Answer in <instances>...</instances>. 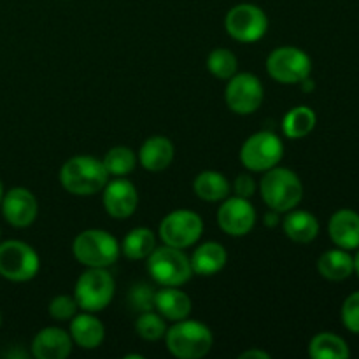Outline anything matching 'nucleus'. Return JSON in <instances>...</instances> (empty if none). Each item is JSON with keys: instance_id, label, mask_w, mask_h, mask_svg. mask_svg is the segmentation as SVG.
Returning a JSON list of instances; mask_svg holds the SVG:
<instances>
[{"instance_id": "obj_1", "label": "nucleus", "mask_w": 359, "mask_h": 359, "mask_svg": "<svg viewBox=\"0 0 359 359\" xmlns=\"http://www.w3.org/2000/svg\"><path fill=\"white\" fill-rule=\"evenodd\" d=\"M109 181L104 161L88 154H79L67 160L60 168V182L63 189L76 196L97 195Z\"/></svg>"}, {"instance_id": "obj_2", "label": "nucleus", "mask_w": 359, "mask_h": 359, "mask_svg": "<svg viewBox=\"0 0 359 359\" xmlns=\"http://www.w3.org/2000/svg\"><path fill=\"white\" fill-rule=\"evenodd\" d=\"M259 193L269 209L280 214L297 209L304 198V184L293 170L277 165L265 172L259 182Z\"/></svg>"}, {"instance_id": "obj_3", "label": "nucleus", "mask_w": 359, "mask_h": 359, "mask_svg": "<svg viewBox=\"0 0 359 359\" xmlns=\"http://www.w3.org/2000/svg\"><path fill=\"white\" fill-rule=\"evenodd\" d=\"M167 349L179 359H200L210 353L214 337L209 326L195 319H182L165 333Z\"/></svg>"}, {"instance_id": "obj_4", "label": "nucleus", "mask_w": 359, "mask_h": 359, "mask_svg": "<svg viewBox=\"0 0 359 359\" xmlns=\"http://www.w3.org/2000/svg\"><path fill=\"white\" fill-rule=\"evenodd\" d=\"M72 252L74 258L88 269H107L118 262L121 245L109 231L91 228L74 238Z\"/></svg>"}, {"instance_id": "obj_5", "label": "nucleus", "mask_w": 359, "mask_h": 359, "mask_svg": "<svg viewBox=\"0 0 359 359\" xmlns=\"http://www.w3.org/2000/svg\"><path fill=\"white\" fill-rule=\"evenodd\" d=\"M147 270L154 283L160 286L181 287L191 279L193 270L188 256L182 252V249L170 248H154V251L147 256Z\"/></svg>"}, {"instance_id": "obj_6", "label": "nucleus", "mask_w": 359, "mask_h": 359, "mask_svg": "<svg viewBox=\"0 0 359 359\" xmlns=\"http://www.w3.org/2000/svg\"><path fill=\"white\" fill-rule=\"evenodd\" d=\"M116 293V280L107 269H88L81 273L74 287V298H76L79 309L84 312H100L112 302Z\"/></svg>"}, {"instance_id": "obj_7", "label": "nucleus", "mask_w": 359, "mask_h": 359, "mask_svg": "<svg viewBox=\"0 0 359 359\" xmlns=\"http://www.w3.org/2000/svg\"><path fill=\"white\" fill-rule=\"evenodd\" d=\"M41 269L35 249L21 241H6L0 244V276L11 283H28Z\"/></svg>"}, {"instance_id": "obj_8", "label": "nucleus", "mask_w": 359, "mask_h": 359, "mask_svg": "<svg viewBox=\"0 0 359 359\" xmlns=\"http://www.w3.org/2000/svg\"><path fill=\"white\" fill-rule=\"evenodd\" d=\"M266 72L280 84H300L311 77L312 60L304 49L294 46H280L266 58Z\"/></svg>"}, {"instance_id": "obj_9", "label": "nucleus", "mask_w": 359, "mask_h": 359, "mask_svg": "<svg viewBox=\"0 0 359 359\" xmlns=\"http://www.w3.org/2000/svg\"><path fill=\"white\" fill-rule=\"evenodd\" d=\"M284 156V144L276 133L256 132L242 144L241 161L249 172H266L277 167Z\"/></svg>"}, {"instance_id": "obj_10", "label": "nucleus", "mask_w": 359, "mask_h": 359, "mask_svg": "<svg viewBox=\"0 0 359 359\" xmlns=\"http://www.w3.org/2000/svg\"><path fill=\"white\" fill-rule=\"evenodd\" d=\"M228 35L242 44L258 42L269 30V18L262 7L255 4H238L228 11L224 18Z\"/></svg>"}, {"instance_id": "obj_11", "label": "nucleus", "mask_w": 359, "mask_h": 359, "mask_svg": "<svg viewBox=\"0 0 359 359\" xmlns=\"http://www.w3.org/2000/svg\"><path fill=\"white\" fill-rule=\"evenodd\" d=\"M160 238L165 245L177 249L191 248L203 233V221L196 212L179 209L167 214L160 223Z\"/></svg>"}, {"instance_id": "obj_12", "label": "nucleus", "mask_w": 359, "mask_h": 359, "mask_svg": "<svg viewBox=\"0 0 359 359\" xmlns=\"http://www.w3.org/2000/svg\"><path fill=\"white\" fill-rule=\"evenodd\" d=\"M263 98H265V90H263L262 81L255 74L241 72L228 79L224 100L235 114H252L262 107Z\"/></svg>"}, {"instance_id": "obj_13", "label": "nucleus", "mask_w": 359, "mask_h": 359, "mask_svg": "<svg viewBox=\"0 0 359 359\" xmlns=\"http://www.w3.org/2000/svg\"><path fill=\"white\" fill-rule=\"evenodd\" d=\"M217 224L230 237H245L256 224V209L249 198H224L217 209Z\"/></svg>"}, {"instance_id": "obj_14", "label": "nucleus", "mask_w": 359, "mask_h": 359, "mask_svg": "<svg viewBox=\"0 0 359 359\" xmlns=\"http://www.w3.org/2000/svg\"><path fill=\"white\" fill-rule=\"evenodd\" d=\"M102 191H104L102 203L105 212L114 219H126L137 210L139 193L128 179L118 177L114 181H107Z\"/></svg>"}, {"instance_id": "obj_15", "label": "nucleus", "mask_w": 359, "mask_h": 359, "mask_svg": "<svg viewBox=\"0 0 359 359\" xmlns=\"http://www.w3.org/2000/svg\"><path fill=\"white\" fill-rule=\"evenodd\" d=\"M4 219L14 228H27L37 219L39 203L34 193L27 188H13L2 196Z\"/></svg>"}, {"instance_id": "obj_16", "label": "nucleus", "mask_w": 359, "mask_h": 359, "mask_svg": "<svg viewBox=\"0 0 359 359\" xmlns=\"http://www.w3.org/2000/svg\"><path fill=\"white\" fill-rule=\"evenodd\" d=\"M72 347L69 332L56 326L41 330L32 340V354L37 359H65L72 353Z\"/></svg>"}, {"instance_id": "obj_17", "label": "nucleus", "mask_w": 359, "mask_h": 359, "mask_svg": "<svg viewBox=\"0 0 359 359\" xmlns=\"http://www.w3.org/2000/svg\"><path fill=\"white\" fill-rule=\"evenodd\" d=\"M328 233L333 244L346 251L359 248V214L353 209H340L330 217Z\"/></svg>"}, {"instance_id": "obj_18", "label": "nucleus", "mask_w": 359, "mask_h": 359, "mask_svg": "<svg viewBox=\"0 0 359 359\" xmlns=\"http://www.w3.org/2000/svg\"><path fill=\"white\" fill-rule=\"evenodd\" d=\"M69 335L72 339L74 346L81 347V349L93 351L100 347L105 339L104 323L95 318L93 312L76 314L70 319Z\"/></svg>"}, {"instance_id": "obj_19", "label": "nucleus", "mask_w": 359, "mask_h": 359, "mask_svg": "<svg viewBox=\"0 0 359 359\" xmlns=\"http://www.w3.org/2000/svg\"><path fill=\"white\" fill-rule=\"evenodd\" d=\"M174 156V144L163 135L149 137L139 149V161L147 172H163L170 167Z\"/></svg>"}, {"instance_id": "obj_20", "label": "nucleus", "mask_w": 359, "mask_h": 359, "mask_svg": "<svg viewBox=\"0 0 359 359\" xmlns=\"http://www.w3.org/2000/svg\"><path fill=\"white\" fill-rule=\"evenodd\" d=\"M154 309L158 314L163 316L168 321H182V319L189 318L193 311V302L184 291L179 287L163 286V290L156 291L154 297Z\"/></svg>"}, {"instance_id": "obj_21", "label": "nucleus", "mask_w": 359, "mask_h": 359, "mask_svg": "<svg viewBox=\"0 0 359 359\" xmlns=\"http://www.w3.org/2000/svg\"><path fill=\"white\" fill-rule=\"evenodd\" d=\"M228 262V252L219 242H205L193 251L189 258L193 273L200 277H210L221 272Z\"/></svg>"}, {"instance_id": "obj_22", "label": "nucleus", "mask_w": 359, "mask_h": 359, "mask_svg": "<svg viewBox=\"0 0 359 359\" xmlns=\"http://www.w3.org/2000/svg\"><path fill=\"white\" fill-rule=\"evenodd\" d=\"M283 230L290 241L297 244H309L319 235V221L309 210H287L283 221Z\"/></svg>"}, {"instance_id": "obj_23", "label": "nucleus", "mask_w": 359, "mask_h": 359, "mask_svg": "<svg viewBox=\"0 0 359 359\" xmlns=\"http://www.w3.org/2000/svg\"><path fill=\"white\" fill-rule=\"evenodd\" d=\"M318 272L332 283L349 279L354 273V256H351L346 249H330L318 259Z\"/></svg>"}, {"instance_id": "obj_24", "label": "nucleus", "mask_w": 359, "mask_h": 359, "mask_svg": "<svg viewBox=\"0 0 359 359\" xmlns=\"http://www.w3.org/2000/svg\"><path fill=\"white\" fill-rule=\"evenodd\" d=\"M230 182L221 172H200L193 181V191L203 202H221L230 195Z\"/></svg>"}, {"instance_id": "obj_25", "label": "nucleus", "mask_w": 359, "mask_h": 359, "mask_svg": "<svg viewBox=\"0 0 359 359\" xmlns=\"http://www.w3.org/2000/svg\"><path fill=\"white\" fill-rule=\"evenodd\" d=\"M156 248V235L153 230L146 226H139L130 230L125 235L121 244V252L128 259L139 262V259H146L151 252Z\"/></svg>"}, {"instance_id": "obj_26", "label": "nucleus", "mask_w": 359, "mask_h": 359, "mask_svg": "<svg viewBox=\"0 0 359 359\" xmlns=\"http://www.w3.org/2000/svg\"><path fill=\"white\" fill-rule=\"evenodd\" d=\"M309 356L312 359H347L351 356L349 346L335 333H318L309 344Z\"/></svg>"}, {"instance_id": "obj_27", "label": "nucleus", "mask_w": 359, "mask_h": 359, "mask_svg": "<svg viewBox=\"0 0 359 359\" xmlns=\"http://www.w3.org/2000/svg\"><path fill=\"white\" fill-rule=\"evenodd\" d=\"M316 112L307 105L291 109L283 119V133L287 139H304L316 128Z\"/></svg>"}, {"instance_id": "obj_28", "label": "nucleus", "mask_w": 359, "mask_h": 359, "mask_svg": "<svg viewBox=\"0 0 359 359\" xmlns=\"http://www.w3.org/2000/svg\"><path fill=\"white\" fill-rule=\"evenodd\" d=\"M102 161H104V167L109 172V175L125 177L135 168L137 154L126 146H116L109 149V153L105 154Z\"/></svg>"}, {"instance_id": "obj_29", "label": "nucleus", "mask_w": 359, "mask_h": 359, "mask_svg": "<svg viewBox=\"0 0 359 359\" xmlns=\"http://www.w3.org/2000/svg\"><path fill=\"white\" fill-rule=\"evenodd\" d=\"M207 69L214 77L221 81H228L237 74L238 60L233 51L226 48H216L207 56Z\"/></svg>"}, {"instance_id": "obj_30", "label": "nucleus", "mask_w": 359, "mask_h": 359, "mask_svg": "<svg viewBox=\"0 0 359 359\" xmlns=\"http://www.w3.org/2000/svg\"><path fill=\"white\" fill-rule=\"evenodd\" d=\"M135 332L142 340L156 342V340L163 339L167 333V323H165L163 316H160L158 312H142L135 321Z\"/></svg>"}, {"instance_id": "obj_31", "label": "nucleus", "mask_w": 359, "mask_h": 359, "mask_svg": "<svg viewBox=\"0 0 359 359\" xmlns=\"http://www.w3.org/2000/svg\"><path fill=\"white\" fill-rule=\"evenodd\" d=\"M154 297H156V291H153V287L149 284H135V286L130 290L128 293V304L132 307V311L135 312H149L154 309Z\"/></svg>"}, {"instance_id": "obj_32", "label": "nucleus", "mask_w": 359, "mask_h": 359, "mask_svg": "<svg viewBox=\"0 0 359 359\" xmlns=\"http://www.w3.org/2000/svg\"><path fill=\"white\" fill-rule=\"evenodd\" d=\"M77 311H79V305H77L76 298L69 297V294H58L48 305L49 316L56 321H70L77 314Z\"/></svg>"}, {"instance_id": "obj_33", "label": "nucleus", "mask_w": 359, "mask_h": 359, "mask_svg": "<svg viewBox=\"0 0 359 359\" xmlns=\"http://www.w3.org/2000/svg\"><path fill=\"white\" fill-rule=\"evenodd\" d=\"M342 325L354 335H359V291L346 298L340 311Z\"/></svg>"}, {"instance_id": "obj_34", "label": "nucleus", "mask_w": 359, "mask_h": 359, "mask_svg": "<svg viewBox=\"0 0 359 359\" xmlns=\"http://www.w3.org/2000/svg\"><path fill=\"white\" fill-rule=\"evenodd\" d=\"M233 191L242 198H251L256 191V181L249 174H241L233 182Z\"/></svg>"}, {"instance_id": "obj_35", "label": "nucleus", "mask_w": 359, "mask_h": 359, "mask_svg": "<svg viewBox=\"0 0 359 359\" xmlns=\"http://www.w3.org/2000/svg\"><path fill=\"white\" fill-rule=\"evenodd\" d=\"M241 359H270V354L262 349H249L241 354Z\"/></svg>"}, {"instance_id": "obj_36", "label": "nucleus", "mask_w": 359, "mask_h": 359, "mask_svg": "<svg viewBox=\"0 0 359 359\" xmlns=\"http://www.w3.org/2000/svg\"><path fill=\"white\" fill-rule=\"evenodd\" d=\"M279 212H277V210H272L270 209L269 212L265 214V221H263V223H265V226H269V228H276L277 224H279Z\"/></svg>"}, {"instance_id": "obj_37", "label": "nucleus", "mask_w": 359, "mask_h": 359, "mask_svg": "<svg viewBox=\"0 0 359 359\" xmlns=\"http://www.w3.org/2000/svg\"><path fill=\"white\" fill-rule=\"evenodd\" d=\"M356 256H354V272L358 273V277H359V248L356 249Z\"/></svg>"}, {"instance_id": "obj_38", "label": "nucleus", "mask_w": 359, "mask_h": 359, "mask_svg": "<svg viewBox=\"0 0 359 359\" xmlns=\"http://www.w3.org/2000/svg\"><path fill=\"white\" fill-rule=\"evenodd\" d=\"M2 196H4V188H2V182H0V203H2Z\"/></svg>"}, {"instance_id": "obj_39", "label": "nucleus", "mask_w": 359, "mask_h": 359, "mask_svg": "<svg viewBox=\"0 0 359 359\" xmlns=\"http://www.w3.org/2000/svg\"><path fill=\"white\" fill-rule=\"evenodd\" d=\"M0 325H2V314H0Z\"/></svg>"}]
</instances>
